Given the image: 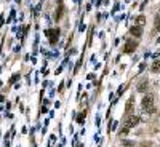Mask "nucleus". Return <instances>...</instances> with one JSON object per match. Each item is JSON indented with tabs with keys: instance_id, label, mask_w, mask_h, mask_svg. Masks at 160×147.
<instances>
[{
	"instance_id": "1",
	"label": "nucleus",
	"mask_w": 160,
	"mask_h": 147,
	"mask_svg": "<svg viewBox=\"0 0 160 147\" xmlns=\"http://www.w3.org/2000/svg\"><path fill=\"white\" fill-rule=\"evenodd\" d=\"M155 98L152 96V94H146L143 98V102H141V106H143V109L147 112V114H154L155 112Z\"/></svg>"
},
{
	"instance_id": "2",
	"label": "nucleus",
	"mask_w": 160,
	"mask_h": 147,
	"mask_svg": "<svg viewBox=\"0 0 160 147\" xmlns=\"http://www.w3.org/2000/svg\"><path fill=\"white\" fill-rule=\"evenodd\" d=\"M139 123V117L138 115H128L127 120H125V126L127 128H133Z\"/></svg>"
},
{
	"instance_id": "3",
	"label": "nucleus",
	"mask_w": 160,
	"mask_h": 147,
	"mask_svg": "<svg viewBox=\"0 0 160 147\" xmlns=\"http://www.w3.org/2000/svg\"><path fill=\"white\" fill-rule=\"evenodd\" d=\"M130 34H131L133 37H136V38H139V37H143V26H133L131 29H130Z\"/></svg>"
},
{
	"instance_id": "4",
	"label": "nucleus",
	"mask_w": 160,
	"mask_h": 147,
	"mask_svg": "<svg viewBox=\"0 0 160 147\" xmlns=\"http://www.w3.org/2000/svg\"><path fill=\"white\" fill-rule=\"evenodd\" d=\"M136 46H138V43H136L135 40H128L127 42V45H125V53H133V51H135L136 50Z\"/></svg>"
},
{
	"instance_id": "5",
	"label": "nucleus",
	"mask_w": 160,
	"mask_h": 147,
	"mask_svg": "<svg viewBox=\"0 0 160 147\" xmlns=\"http://www.w3.org/2000/svg\"><path fill=\"white\" fill-rule=\"evenodd\" d=\"M47 35L50 37V42H51V43H56V35H59V30H58V29L47 30Z\"/></svg>"
},
{
	"instance_id": "6",
	"label": "nucleus",
	"mask_w": 160,
	"mask_h": 147,
	"mask_svg": "<svg viewBox=\"0 0 160 147\" xmlns=\"http://www.w3.org/2000/svg\"><path fill=\"white\" fill-rule=\"evenodd\" d=\"M133 104H135V96H131V98H130V99L127 101V106H125V110H127V112H131Z\"/></svg>"
},
{
	"instance_id": "7",
	"label": "nucleus",
	"mask_w": 160,
	"mask_h": 147,
	"mask_svg": "<svg viewBox=\"0 0 160 147\" xmlns=\"http://www.w3.org/2000/svg\"><path fill=\"white\" fill-rule=\"evenodd\" d=\"M147 86H149V82H147V80H143V82L139 83V86H138V91L144 93V91L147 90Z\"/></svg>"
},
{
	"instance_id": "8",
	"label": "nucleus",
	"mask_w": 160,
	"mask_h": 147,
	"mask_svg": "<svg viewBox=\"0 0 160 147\" xmlns=\"http://www.w3.org/2000/svg\"><path fill=\"white\" fill-rule=\"evenodd\" d=\"M122 147H135V142L128 141V139H122Z\"/></svg>"
},
{
	"instance_id": "9",
	"label": "nucleus",
	"mask_w": 160,
	"mask_h": 147,
	"mask_svg": "<svg viewBox=\"0 0 160 147\" xmlns=\"http://www.w3.org/2000/svg\"><path fill=\"white\" fill-rule=\"evenodd\" d=\"M152 72H159L160 70V61H154V64H152Z\"/></svg>"
},
{
	"instance_id": "10",
	"label": "nucleus",
	"mask_w": 160,
	"mask_h": 147,
	"mask_svg": "<svg viewBox=\"0 0 160 147\" xmlns=\"http://www.w3.org/2000/svg\"><path fill=\"white\" fill-rule=\"evenodd\" d=\"M144 21H146V19H144V16L141 15V16L136 18V24H138V26H143V24H144Z\"/></svg>"
},
{
	"instance_id": "11",
	"label": "nucleus",
	"mask_w": 160,
	"mask_h": 147,
	"mask_svg": "<svg viewBox=\"0 0 160 147\" xmlns=\"http://www.w3.org/2000/svg\"><path fill=\"white\" fill-rule=\"evenodd\" d=\"M128 130H130V128H127V126H125V128H122V130H120L119 133H120V134H127V133H128Z\"/></svg>"
},
{
	"instance_id": "12",
	"label": "nucleus",
	"mask_w": 160,
	"mask_h": 147,
	"mask_svg": "<svg viewBox=\"0 0 160 147\" xmlns=\"http://www.w3.org/2000/svg\"><path fill=\"white\" fill-rule=\"evenodd\" d=\"M155 29H157V30H160V21L159 19L155 21Z\"/></svg>"
}]
</instances>
